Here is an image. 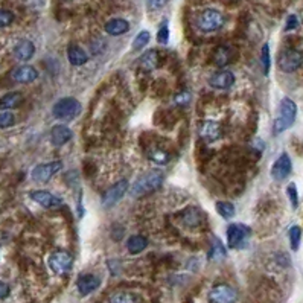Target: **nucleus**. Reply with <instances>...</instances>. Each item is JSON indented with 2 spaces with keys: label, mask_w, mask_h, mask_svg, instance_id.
<instances>
[{
  "label": "nucleus",
  "mask_w": 303,
  "mask_h": 303,
  "mask_svg": "<svg viewBox=\"0 0 303 303\" xmlns=\"http://www.w3.org/2000/svg\"><path fill=\"white\" fill-rule=\"evenodd\" d=\"M163 178H165V175H163V172L160 169H149L148 172L142 174L136 180V183L133 185L131 191H130L131 197L139 198V197H143L146 194H151V192L157 191L162 186Z\"/></svg>",
  "instance_id": "obj_1"
},
{
  "label": "nucleus",
  "mask_w": 303,
  "mask_h": 303,
  "mask_svg": "<svg viewBox=\"0 0 303 303\" xmlns=\"http://www.w3.org/2000/svg\"><path fill=\"white\" fill-rule=\"evenodd\" d=\"M296 114H297L296 102L290 98H284L281 101V105H279V110H278V114L275 119V125H273L275 134H281L285 130H288L294 124Z\"/></svg>",
  "instance_id": "obj_2"
},
{
  "label": "nucleus",
  "mask_w": 303,
  "mask_h": 303,
  "mask_svg": "<svg viewBox=\"0 0 303 303\" xmlns=\"http://www.w3.org/2000/svg\"><path fill=\"white\" fill-rule=\"evenodd\" d=\"M82 107L81 102L75 98H63L58 102H55L53 108H52V114L56 119L61 120H72L76 116H79Z\"/></svg>",
  "instance_id": "obj_3"
},
{
  "label": "nucleus",
  "mask_w": 303,
  "mask_h": 303,
  "mask_svg": "<svg viewBox=\"0 0 303 303\" xmlns=\"http://www.w3.org/2000/svg\"><path fill=\"white\" fill-rule=\"evenodd\" d=\"M226 23V17L218 11V9H204L198 18H197V26L203 32H215L221 29Z\"/></svg>",
  "instance_id": "obj_4"
},
{
  "label": "nucleus",
  "mask_w": 303,
  "mask_h": 303,
  "mask_svg": "<svg viewBox=\"0 0 303 303\" xmlns=\"http://www.w3.org/2000/svg\"><path fill=\"white\" fill-rule=\"evenodd\" d=\"M303 63V53L297 49H285L278 58V66L282 72L291 73L297 70Z\"/></svg>",
  "instance_id": "obj_5"
},
{
  "label": "nucleus",
  "mask_w": 303,
  "mask_h": 303,
  "mask_svg": "<svg viewBox=\"0 0 303 303\" xmlns=\"http://www.w3.org/2000/svg\"><path fill=\"white\" fill-rule=\"evenodd\" d=\"M73 265V256L67 252H55L49 256V268L55 275H66L72 270Z\"/></svg>",
  "instance_id": "obj_6"
},
{
  "label": "nucleus",
  "mask_w": 303,
  "mask_h": 303,
  "mask_svg": "<svg viewBox=\"0 0 303 303\" xmlns=\"http://www.w3.org/2000/svg\"><path fill=\"white\" fill-rule=\"evenodd\" d=\"M207 299H209V303H236L238 293L233 287L227 284H220L210 290Z\"/></svg>",
  "instance_id": "obj_7"
},
{
  "label": "nucleus",
  "mask_w": 303,
  "mask_h": 303,
  "mask_svg": "<svg viewBox=\"0 0 303 303\" xmlns=\"http://www.w3.org/2000/svg\"><path fill=\"white\" fill-rule=\"evenodd\" d=\"M250 235V229L244 224H230L227 229V243L230 249H241Z\"/></svg>",
  "instance_id": "obj_8"
},
{
  "label": "nucleus",
  "mask_w": 303,
  "mask_h": 303,
  "mask_svg": "<svg viewBox=\"0 0 303 303\" xmlns=\"http://www.w3.org/2000/svg\"><path fill=\"white\" fill-rule=\"evenodd\" d=\"M63 168V163L59 160L56 162H49V163H43V165H38L32 169L31 175L35 181L38 183H46L49 181L59 169Z\"/></svg>",
  "instance_id": "obj_9"
},
{
  "label": "nucleus",
  "mask_w": 303,
  "mask_h": 303,
  "mask_svg": "<svg viewBox=\"0 0 303 303\" xmlns=\"http://www.w3.org/2000/svg\"><path fill=\"white\" fill-rule=\"evenodd\" d=\"M128 191V181L127 180H120L117 183H114L111 188H108L105 191V194L102 195V204L105 207H110V206H114L124 195L125 192Z\"/></svg>",
  "instance_id": "obj_10"
},
{
  "label": "nucleus",
  "mask_w": 303,
  "mask_h": 303,
  "mask_svg": "<svg viewBox=\"0 0 303 303\" xmlns=\"http://www.w3.org/2000/svg\"><path fill=\"white\" fill-rule=\"evenodd\" d=\"M291 169H293V163H291V159L287 153H284L282 156H279V159L273 163L271 166V177L276 180V181H282L285 180L290 174H291Z\"/></svg>",
  "instance_id": "obj_11"
},
{
  "label": "nucleus",
  "mask_w": 303,
  "mask_h": 303,
  "mask_svg": "<svg viewBox=\"0 0 303 303\" xmlns=\"http://www.w3.org/2000/svg\"><path fill=\"white\" fill-rule=\"evenodd\" d=\"M29 197L44 209H58L63 206V200L47 191H32Z\"/></svg>",
  "instance_id": "obj_12"
},
{
  "label": "nucleus",
  "mask_w": 303,
  "mask_h": 303,
  "mask_svg": "<svg viewBox=\"0 0 303 303\" xmlns=\"http://www.w3.org/2000/svg\"><path fill=\"white\" fill-rule=\"evenodd\" d=\"M198 134L204 142H215L221 137V125L215 120H204L200 124Z\"/></svg>",
  "instance_id": "obj_13"
},
{
  "label": "nucleus",
  "mask_w": 303,
  "mask_h": 303,
  "mask_svg": "<svg viewBox=\"0 0 303 303\" xmlns=\"http://www.w3.org/2000/svg\"><path fill=\"white\" fill-rule=\"evenodd\" d=\"M233 82H235V75L230 70H220L214 73L209 79V85L217 90H227L233 85Z\"/></svg>",
  "instance_id": "obj_14"
},
{
  "label": "nucleus",
  "mask_w": 303,
  "mask_h": 303,
  "mask_svg": "<svg viewBox=\"0 0 303 303\" xmlns=\"http://www.w3.org/2000/svg\"><path fill=\"white\" fill-rule=\"evenodd\" d=\"M101 285V279L95 275H81L76 282V288L81 296H87L93 291H96Z\"/></svg>",
  "instance_id": "obj_15"
},
{
  "label": "nucleus",
  "mask_w": 303,
  "mask_h": 303,
  "mask_svg": "<svg viewBox=\"0 0 303 303\" xmlns=\"http://www.w3.org/2000/svg\"><path fill=\"white\" fill-rule=\"evenodd\" d=\"M181 221L186 227L189 229H195V227H200L204 221V215L200 209L197 207H188L183 215H181Z\"/></svg>",
  "instance_id": "obj_16"
},
{
  "label": "nucleus",
  "mask_w": 303,
  "mask_h": 303,
  "mask_svg": "<svg viewBox=\"0 0 303 303\" xmlns=\"http://www.w3.org/2000/svg\"><path fill=\"white\" fill-rule=\"evenodd\" d=\"M11 78L17 82H32L38 78V72L32 66H20L11 72Z\"/></svg>",
  "instance_id": "obj_17"
},
{
  "label": "nucleus",
  "mask_w": 303,
  "mask_h": 303,
  "mask_svg": "<svg viewBox=\"0 0 303 303\" xmlns=\"http://www.w3.org/2000/svg\"><path fill=\"white\" fill-rule=\"evenodd\" d=\"M72 139V130L66 125H55L50 130V140L55 146H63Z\"/></svg>",
  "instance_id": "obj_18"
},
{
  "label": "nucleus",
  "mask_w": 303,
  "mask_h": 303,
  "mask_svg": "<svg viewBox=\"0 0 303 303\" xmlns=\"http://www.w3.org/2000/svg\"><path fill=\"white\" fill-rule=\"evenodd\" d=\"M235 52L230 46H220L214 53V63L218 67H226L235 59Z\"/></svg>",
  "instance_id": "obj_19"
},
{
  "label": "nucleus",
  "mask_w": 303,
  "mask_h": 303,
  "mask_svg": "<svg viewBox=\"0 0 303 303\" xmlns=\"http://www.w3.org/2000/svg\"><path fill=\"white\" fill-rule=\"evenodd\" d=\"M35 53V46L32 44V41L29 40H21L17 43V46L14 47V55L17 59L20 61H27L34 56Z\"/></svg>",
  "instance_id": "obj_20"
},
{
  "label": "nucleus",
  "mask_w": 303,
  "mask_h": 303,
  "mask_svg": "<svg viewBox=\"0 0 303 303\" xmlns=\"http://www.w3.org/2000/svg\"><path fill=\"white\" fill-rule=\"evenodd\" d=\"M140 67L146 72H153L159 67V63H160V55H159V50L157 49H149L148 52H145L142 56H140Z\"/></svg>",
  "instance_id": "obj_21"
},
{
  "label": "nucleus",
  "mask_w": 303,
  "mask_h": 303,
  "mask_svg": "<svg viewBox=\"0 0 303 303\" xmlns=\"http://www.w3.org/2000/svg\"><path fill=\"white\" fill-rule=\"evenodd\" d=\"M128 29H130V23L124 18H111L105 23V32L113 37L122 35L128 32Z\"/></svg>",
  "instance_id": "obj_22"
},
{
  "label": "nucleus",
  "mask_w": 303,
  "mask_h": 303,
  "mask_svg": "<svg viewBox=\"0 0 303 303\" xmlns=\"http://www.w3.org/2000/svg\"><path fill=\"white\" fill-rule=\"evenodd\" d=\"M107 303H142V297L133 291H116L108 296Z\"/></svg>",
  "instance_id": "obj_23"
},
{
  "label": "nucleus",
  "mask_w": 303,
  "mask_h": 303,
  "mask_svg": "<svg viewBox=\"0 0 303 303\" xmlns=\"http://www.w3.org/2000/svg\"><path fill=\"white\" fill-rule=\"evenodd\" d=\"M67 56H69V61H70L72 66H82L88 61V56L84 52V49H81L79 46H75V44L69 46Z\"/></svg>",
  "instance_id": "obj_24"
},
{
  "label": "nucleus",
  "mask_w": 303,
  "mask_h": 303,
  "mask_svg": "<svg viewBox=\"0 0 303 303\" xmlns=\"http://www.w3.org/2000/svg\"><path fill=\"white\" fill-rule=\"evenodd\" d=\"M148 246V239L142 235H133L128 241H127V249L130 253L137 255L140 252H143Z\"/></svg>",
  "instance_id": "obj_25"
},
{
  "label": "nucleus",
  "mask_w": 303,
  "mask_h": 303,
  "mask_svg": "<svg viewBox=\"0 0 303 303\" xmlns=\"http://www.w3.org/2000/svg\"><path fill=\"white\" fill-rule=\"evenodd\" d=\"M21 102H23L21 93L12 92V93L5 95V96L0 99V108H5V110H6V108H15V107H18Z\"/></svg>",
  "instance_id": "obj_26"
},
{
  "label": "nucleus",
  "mask_w": 303,
  "mask_h": 303,
  "mask_svg": "<svg viewBox=\"0 0 303 303\" xmlns=\"http://www.w3.org/2000/svg\"><path fill=\"white\" fill-rule=\"evenodd\" d=\"M217 212L224 218V220H230L235 215V206L229 201H218L217 203Z\"/></svg>",
  "instance_id": "obj_27"
},
{
  "label": "nucleus",
  "mask_w": 303,
  "mask_h": 303,
  "mask_svg": "<svg viewBox=\"0 0 303 303\" xmlns=\"http://www.w3.org/2000/svg\"><path fill=\"white\" fill-rule=\"evenodd\" d=\"M300 239H302V229L299 226H293L290 230V246L291 250L297 252L300 247Z\"/></svg>",
  "instance_id": "obj_28"
},
{
  "label": "nucleus",
  "mask_w": 303,
  "mask_h": 303,
  "mask_svg": "<svg viewBox=\"0 0 303 303\" xmlns=\"http://www.w3.org/2000/svg\"><path fill=\"white\" fill-rule=\"evenodd\" d=\"M149 38H151V35H149L148 31L139 32V34L136 35V38L133 40V49H134V50H140L142 47H145V46L149 43Z\"/></svg>",
  "instance_id": "obj_29"
},
{
  "label": "nucleus",
  "mask_w": 303,
  "mask_h": 303,
  "mask_svg": "<svg viewBox=\"0 0 303 303\" xmlns=\"http://www.w3.org/2000/svg\"><path fill=\"white\" fill-rule=\"evenodd\" d=\"M148 157H149L153 162L159 163V165H163V163H166V162L169 160V154H168L166 151H163V149H151V151L148 153Z\"/></svg>",
  "instance_id": "obj_30"
},
{
  "label": "nucleus",
  "mask_w": 303,
  "mask_h": 303,
  "mask_svg": "<svg viewBox=\"0 0 303 303\" xmlns=\"http://www.w3.org/2000/svg\"><path fill=\"white\" fill-rule=\"evenodd\" d=\"M226 256V249L223 247L221 243L217 241V238H214V246H212V250L209 253V258L210 259H221Z\"/></svg>",
  "instance_id": "obj_31"
},
{
  "label": "nucleus",
  "mask_w": 303,
  "mask_h": 303,
  "mask_svg": "<svg viewBox=\"0 0 303 303\" xmlns=\"http://www.w3.org/2000/svg\"><path fill=\"white\" fill-rule=\"evenodd\" d=\"M14 122H15V119H14V114L11 111H5V110L0 111V128L12 127Z\"/></svg>",
  "instance_id": "obj_32"
},
{
  "label": "nucleus",
  "mask_w": 303,
  "mask_h": 303,
  "mask_svg": "<svg viewBox=\"0 0 303 303\" xmlns=\"http://www.w3.org/2000/svg\"><path fill=\"white\" fill-rule=\"evenodd\" d=\"M262 66H264V73L268 75L270 73V66H271V61H270V46L268 44H264L262 46Z\"/></svg>",
  "instance_id": "obj_33"
},
{
  "label": "nucleus",
  "mask_w": 303,
  "mask_h": 303,
  "mask_svg": "<svg viewBox=\"0 0 303 303\" xmlns=\"http://www.w3.org/2000/svg\"><path fill=\"white\" fill-rule=\"evenodd\" d=\"M168 40H169V27H168V21H163L157 32V41L160 44H166Z\"/></svg>",
  "instance_id": "obj_34"
},
{
  "label": "nucleus",
  "mask_w": 303,
  "mask_h": 303,
  "mask_svg": "<svg viewBox=\"0 0 303 303\" xmlns=\"http://www.w3.org/2000/svg\"><path fill=\"white\" fill-rule=\"evenodd\" d=\"M287 194H288V197H290V201H291L293 209H297V206H299V194H297V188H296L294 183L288 185Z\"/></svg>",
  "instance_id": "obj_35"
},
{
  "label": "nucleus",
  "mask_w": 303,
  "mask_h": 303,
  "mask_svg": "<svg viewBox=\"0 0 303 303\" xmlns=\"http://www.w3.org/2000/svg\"><path fill=\"white\" fill-rule=\"evenodd\" d=\"M14 21V14L8 9H0V27H6Z\"/></svg>",
  "instance_id": "obj_36"
},
{
  "label": "nucleus",
  "mask_w": 303,
  "mask_h": 303,
  "mask_svg": "<svg viewBox=\"0 0 303 303\" xmlns=\"http://www.w3.org/2000/svg\"><path fill=\"white\" fill-rule=\"evenodd\" d=\"M297 26H299V18H297V15H294V14L288 15L287 24H285V31H293V29H296Z\"/></svg>",
  "instance_id": "obj_37"
},
{
  "label": "nucleus",
  "mask_w": 303,
  "mask_h": 303,
  "mask_svg": "<svg viewBox=\"0 0 303 303\" xmlns=\"http://www.w3.org/2000/svg\"><path fill=\"white\" fill-rule=\"evenodd\" d=\"M169 0H148V8L156 11V9H160L162 6H165Z\"/></svg>",
  "instance_id": "obj_38"
},
{
  "label": "nucleus",
  "mask_w": 303,
  "mask_h": 303,
  "mask_svg": "<svg viewBox=\"0 0 303 303\" xmlns=\"http://www.w3.org/2000/svg\"><path fill=\"white\" fill-rule=\"evenodd\" d=\"M9 293H11L9 287H8L5 282L0 281V299H6V297L9 296Z\"/></svg>",
  "instance_id": "obj_39"
},
{
  "label": "nucleus",
  "mask_w": 303,
  "mask_h": 303,
  "mask_svg": "<svg viewBox=\"0 0 303 303\" xmlns=\"http://www.w3.org/2000/svg\"><path fill=\"white\" fill-rule=\"evenodd\" d=\"M189 99H191L189 93H181V95H178V96L175 98V101H177V104H178V105H183V104L189 102Z\"/></svg>",
  "instance_id": "obj_40"
}]
</instances>
